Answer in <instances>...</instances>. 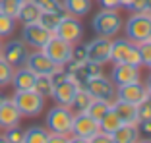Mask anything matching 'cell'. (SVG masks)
I'll return each instance as SVG.
<instances>
[{
	"instance_id": "1",
	"label": "cell",
	"mask_w": 151,
	"mask_h": 143,
	"mask_svg": "<svg viewBox=\"0 0 151 143\" xmlns=\"http://www.w3.org/2000/svg\"><path fill=\"white\" fill-rule=\"evenodd\" d=\"M111 60L114 64H130L134 68L142 66L138 45L128 39H116L111 43Z\"/></svg>"
},
{
	"instance_id": "2",
	"label": "cell",
	"mask_w": 151,
	"mask_h": 143,
	"mask_svg": "<svg viewBox=\"0 0 151 143\" xmlns=\"http://www.w3.org/2000/svg\"><path fill=\"white\" fill-rule=\"evenodd\" d=\"M72 122H74V112L70 110V107H62L56 104L47 112V120L45 126L50 134H62V135H70L72 132Z\"/></svg>"
},
{
	"instance_id": "3",
	"label": "cell",
	"mask_w": 151,
	"mask_h": 143,
	"mask_svg": "<svg viewBox=\"0 0 151 143\" xmlns=\"http://www.w3.org/2000/svg\"><path fill=\"white\" fill-rule=\"evenodd\" d=\"M126 39L139 45L151 39V18L149 14H132L124 23Z\"/></svg>"
},
{
	"instance_id": "4",
	"label": "cell",
	"mask_w": 151,
	"mask_h": 143,
	"mask_svg": "<svg viewBox=\"0 0 151 143\" xmlns=\"http://www.w3.org/2000/svg\"><path fill=\"white\" fill-rule=\"evenodd\" d=\"M12 101L16 103L18 110L22 112V116H39L45 108V97L39 95L37 91H16L12 97Z\"/></svg>"
},
{
	"instance_id": "5",
	"label": "cell",
	"mask_w": 151,
	"mask_h": 143,
	"mask_svg": "<svg viewBox=\"0 0 151 143\" xmlns=\"http://www.w3.org/2000/svg\"><path fill=\"white\" fill-rule=\"evenodd\" d=\"M91 25L99 37L111 39L112 35H116L122 29V18L118 16V10H101L99 14H95Z\"/></svg>"
},
{
	"instance_id": "6",
	"label": "cell",
	"mask_w": 151,
	"mask_h": 143,
	"mask_svg": "<svg viewBox=\"0 0 151 143\" xmlns=\"http://www.w3.org/2000/svg\"><path fill=\"white\" fill-rule=\"evenodd\" d=\"M41 50H43V52L47 54V56L56 64V66H64V64L70 62L72 45H70V43H66V41H62L60 37H56V35L50 37V39L47 41V45H45Z\"/></svg>"
},
{
	"instance_id": "7",
	"label": "cell",
	"mask_w": 151,
	"mask_h": 143,
	"mask_svg": "<svg viewBox=\"0 0 151 143\" xmlns=\"http://www.w3.org/2000/svg\"><path fill=\"white\" fill-rule=\"evenodd\" d=\"M52 35L60 37L62 41H66L70 45H78L81 41V37H83V25H81V21L78 18L66 16V18H62V21L58 23V27L54 29Z\"/></svg>"
},
{
	"instance_id": "8",
	"label": "cell",
	"mask_w": 151,
	"mask_h": 143,
	"mask_svg": "<svg viewBox=\"0 0 151 143\" xmlns=\"http://www.w3.org/2000/svg\"><path fill=\"white\" fill-rule=\"evenodd\" d=\"M0 56H2L12 68H19V66H25V60H27V56H29V49H27V45L23 41L12 39V41H8L6 45H2Z\"/></svg>"
},
{
	"instance_id": "9",
	"label": "cell",
	"mask_w": 151,
	"mask_h": 143,
	"mask_svg": "<svg viewBox=\"0 0 151 143\" xmlns=\"http://www.w3.org/2000/svg\"><path fill=\"white\" fill-rule=\"evenodd\" d=\"M83 87L93 95V99H105V101H111V103L116 99V85L112 83L111 77H105L103 74L89 79Z\"/></svg>"
},
{
	"instance_id": "10",
	"label": "cell",
	"mask_w": 151,
	"mask_h": 143,
	"mask_svg": "<svg viewBox=\"0 0 151 143\" xmlns=\"http://www.w3.org/2000/svg\"><path fill=\"white\" fill-rule=\"evenodd\" d=\"M97 132H99V122H95L87 112H76V114H74V122H72L70 135L87 139V141H89Z\"/></svg>"
},
{
	"instance_id": "11",
	"label": "cell",
	"mask_w": 151,
	"mask_h": 143,
	"mask_svg": "<svg viewBox=\"0 0 151 143\" xmlns=\"http://www.w3.org/2000/svg\"><path fill=\"white\" fill-rule=\"evenodd\" d=\"M50 37H52V33L47 31L39 21L25 23L23 29H22V41L27 46H33V49H43Z\"/></svg>"
},
{
	"instance_id": "12",
	"label": "cell",
	"mask_w": 151,
	"mask_h": 143,
	"mask_svg": "<svg viewBox=\"0 0 151 143\" xmlns=\"http://www.w3.org/2000/svg\"><path fill=\"white\" fill-rule=\"evenodd\" d=\"M111 43L112 41L109 37H95L93 41H89L85 45V50H87V60L95 64H105L111 60Z\"/></svg>"
},
{
	"instance_id": "13",
	"label": "cell",
	"mask_w": 151,
	"mask_h": 143,
	"mask_svg": "<svg viewBox=\"0 0 151 143\" xmlns=\"http://www.w3.org/2000/svg\"><path fill=\"white\" fill-rule=\"evenodd\" d=\"M147 95H149V91H147L145 83H142V81H132V83L118 85L116 87V99L126 101L130 104H136V107L145 101Z\"/></svg>"
},
{
	"instance_id": "14",
	"label": "cell",
	"mask_w": 151,
	"mask_h": 143,
	"mask_svg": "<svg viewBox=\"0 0 151 143\" xmlns=\"http://www.w3.org/2000/svg\"><path fill=\"white\" fill-rule=\"evenodd\" d=\"M25 66L29 68L35 76H50V74L58 68L41 49L29 52V56H27V60H25Z\"/></svg>"
},
{
	"instance_id": "15",
	"label": "cell",
	"mask_w": 151,
	"mask_h": 143,
	"mask_svg": "<svg viewBox=\"0 0 151 143\" xmlns=\"http://www.w3.org/2000/svg\"><path fill=\"white\" fill-rule=\"evenodd\" d=\"M78 89H80V85L76 83L74 79L68 77V79H64L62 83L54 85L52 95H50V97H52L58 104H62V107H72V101H74Z\"/></svg>"
},
{
	"instance_id": "16",
	"label": "cell",
	"mask_w": 151,
	"mask_h": 143,
	"mask_svg": "<svg viewBox=\"0 0 151 143\" xmlns=\"http://www.w3.org/2000/svg\"><path fill=\"white\" fill-rule=\"evenodd\" d=\"M111 79L116 87L132 83V81H139V68H134L130 64H114L111 72Z\"/></svg>"
},
{
	"instance_id": "17",
	"label": "cell",
	"mask_w": 151,
	"mask_h": 143,
	"mask_svg": "<svg viewBox=\"0 0 151 143\" xmlns=\"http://www.w3.org/2000/svg\"><path fill=\"white\" fill-rule=\"evenodd\" d=\"M22 120V112L18 110L16 103L12 99H4L0 103V128H12V126H19Z\"/></svg>"
},
{
	"instance_id": "18",
	"label": "cell",
	"mask_w": 151,
	"mask_h": 143,
	"mask_svg": "<svg viewBox=\"0 0 151 143\" xmlns=\"http://www.w3.org/2000/svg\"><path fill=\"white\" fill-rule=\"evenodd\" d=\"M37 76L33 74L27 66L14 68V76H12V85L16 91H31L35 87Z\"/></svg>"
},
{
	"instance_id": "19",
	"label": "cell",
	"mask_w": 151,
	"mask_h": 143,
	"mask_svg": "<svg viewBox=\"0 0 151 143\" xmlns=\"http://www.w3.org/2000/svg\"><path fill=\"white\" fill-rule=\"evenodd\" d=\"M111 108L114 110V114L118 116V120L122 124H138V112H136V104H130L126 101L114 99L111 104Z\"/></svg>"
},
{
	"instance_id": "20",
	"label": "cell",
	"mask_w": 151,
	"mask_h": 143,
	"mask_svg": "<svg viewBox=\"0 0 151 143\" xmlns=\"http://www.w3.org/2000/svg\"><path fill=\"white\" fill-rule=\"evenodd\" d=\"M139 139L138 124H120L118 130L112 134L114 143H136Z\"/></svg>"
},
{
	"instance_id": "21",
	"label": "cell",
	"mask_w": 151,
	"mask_h": 143,
	"mask_svg": "<svg viewBox=\"0 0 151 143\" xmlns=\"http://www.w3.org/2000/svg\"><path fill=\"white\" fill-rule=\"evenodd\" d=\"M41 12H43V10H41L33 0H27V2H22L19 12H18V18L16 19H19L23 25H25V23H35V21H39Z\"/></svg>"
},
{
	"instance_id": "22",
	"label": "cell",
	"mask_w": 151,
	"mask_h": 143,
	"mask_svg": "<svg viewBox=\"0 0 151 143\" xmlns=\"http://www.w3.org/2000/svg\"><path fill=\"white\" fill-rule=\"evenodd\" d=\"M91 6H93L91 0H62V8L66 10L68 16H74V18H81L89 14Z\"/></svg>"
},
{
	"instance_id": "23",
	"label": "cell",
	"mask_w": 151,
	"mask_h": 143,
	"mask_svg": "<svg viewBox=\"0 0 151 143\" xmlns=\"http://www.w3.org/2000/svg\"><path fill=\"white\" fill-rule=\"evenodd\" d=\"M68 14L66 10H54V12H41V18H39V23L47 29V31L54 33V29L58 27V23L62 21V18H66Z\"/></svg>"
},
{
	"instance_id": "24",
	"label": "cell",
	"mask_w": 151,
	"mask_h": 143,
	"mask_svg": "<svg viewBox=\"0 0 151 143\" xmlns=\"http://www.w3.org/2000/svg\"><path fill=\"white\" fill-rule=\"evenodd\" d=\"M111 104H112L111 101H105V99H93V101H91V104H89V108L85 112H87V114L93 118L95 122H101L103 116L111 110Z\"/></svg>"
},
{
	"instance_id": "25",
	"label": "cell",
	"mask_w": 151,
	"mask_h": 143,
	"mask_svg": "<svg viewBox=\"0 0 151 143\" xmlns=\"http://www.w3.org/2000/svg\"><path fill=\"white\" fill-rule=\"evenodd\" d=\"M50 132L43 126H31L25 130V137H23V143H47L49 141Z\"/></svg>"
},
{
	"instance_id": "26",
	"label": "cell",
	"mask_w": 151,
	"mask_h": 143,
	"mask_svg": "<svg viewBox=\"0 0 151 143\" xmlns=\"http://www.w3.org/2000/svg\"><path fill=\"white\" fill-rule=\"evenodd\" d=\"M91 101H93V95L89 93L85 87H80L74 101H72V108H76L78 112H85L89 108V104H91Z\"/></svg>"
},
{
	"instance_id": "27",
	"label": "cell",
	"mask_w": 151,
	"mask_h": 143,
	"mask_svg": "<svg viewBox=\"0 0 151 143\" xmlns=\"http://www.w3.org/2000/svg\"><path fill=\"white\" fill-rule=\"evenodd\" d=\"M120 124H122V122L118 120V116H116L114 110L111 108V110H109L107 114L103 116V120L99 122V130L105 132V134H111V135H112L116 130H118V126H120Z\"/></svg>"
},
{
	"instance_id": "28",
	"label": "cell",
	"mask_w": 151,
	"mask_h": 143,
	"mask_svg": "<svg viewBox=\"0 0 151 143\" xmlns=\"http://www.w3.org/2000/svg\"><path fill=\"white\" fill-rule=\"evenodd\" d=\"M52 89H54V85H52V81H50L49 76H37L33 91H37V93L43 95V97H50V95H52Z\"/></svg>"
},
{
	"instance_id": "29",
	"label": "cell",
	"mask_w": 151,
	"mask_h": 143,
	"mask_svg": "<svg viewBox=\"0 0 151 143\" xmlns=\"http://www.w3.org/2000/svg\"><path fill=\"white\" fill-rule=\"evenodd\" d=\"M16 29V18H10L6 14H0V39L10 37Z\"/></svg>"
},
{
	"instance_id": "30",
	"label": "cell",
	"mask_w": 151,
	"mask_h": 143,
	"mask_svg": "<svg viewBox=\"0 0 151 143\" xmlns=\"http://www.w3.org/2000/svg\"><path fill=\"white\" fill-rule=\"evenodd\" d=\"M19 6H22L19 0H0V14H6L10 18H18Z\"/></svg>"
},
{
	"instance_id": "31",
	"label": "cell",
	"mask_w": 151,
	"mask_h": 143,
	"mask_svg": "<svg viewBox=\"0 0 151 143\" xmlns=\"http://www.w3.org/2000/svg\"><path fill=\"white\" fill-rule=\"evenodd\" d=\"M12 76H14V68L0 56V87H6V85L12 83Z\"/></svg>"
},
{
	"instance_id": "32",
	"label": "cell",
	"mask_w": 151,
	"mask_h": 143,
	"mask_svg": "<svg viewBox=\"0 0 151 143\" xmlns=\"http://www.w3.org/2000/svg\"><path fill=\"white\" fill-rule=\"evenodd\" d=\"M23 137H25V130H22L19 126L6 128V132H4V139L8 143H23Z\"/></svg>"
},
{
	"instance_id": "33",
	"label": "cell",
	"mask_w": 151,
	"mask_h": 143,
	"mask_svg": "<svg viewBox=\"0 0 151 143\" xmlns=\"http://www.w3.org/2000/svg\"><path fill=\"white\" fill-rule=\"evenodd\" d=\"M136 112H138V122H151V101H149V97L136 107Z\"/></svg>"
},
{
	"instance_id": "34",
	"label": "cell",
	"mask_w": 151,
	"mask_h": 143,
	"mask_svg": "<svg viewBox=\"0 0 151 143\" xmlns=\"http://www.w3.org/2000/svg\"><path fill=\"white\" fill-rule=\"evenodd\" d=\"M128 10L132 14H151V0H132Z\"/></svg>"
},
{
	"instance_id": "35",
	"label": "cell",
	"mask_w": 151,
	"mask_h": 143,
	"mask_svg": "<svg viewBox=\"0 0 151 143\" xmlns=\"http://www.w3.org/2000/svg\"><path fill=\"white\" fill-rule=\"evenodd\" d=\"M87 60V50L85 45H72V54H70V62L74 64H81Z\"/></svg>"
},
{
	"instance_id": "36",
	"label": "cell",
	"mask_w": 151,
	"mask_h": 143,
	"mask_svg": "<svg viewBox=\"0 0 151 143\" xmlns=\"http://www.w3.org/2000/svg\"><path fill=\"white\" fill-rule=\"evenodd\" d=\"M139 56H142V66L151 68V39L145 41V43H139Z\"/></svg>"
},
{
	"instance_id": "37",
	"label": "cell",
	"mask_w": 151,
	"mask_h": 143,
	"mask_svg": "<svg viewBox=\"0 0 151 143\" xmlns=\"http://www.w3.org/2000/svg\"><path fill=\"white\" fill-rule=\"evenodd\" d=\"M43 12H54V10H62V2L60 0H33Z\"/></svg>"
},
{
	"instance_id": "38",
	"label": "cell",
	"mask_w": 151,
	"mask_h": 143,
	"mask_svg": "<svg viewBox=\"0 0 151 143\" xmlns=\"http://www.w3.org/2000/svg\"><path fill=\"white\" fill-rule=\"evenodd\" d=\"M89 143H114V141H112V135L111 134H105V132L99 130L93 137L89 139Z\"/></svg>"
},
{
	"instance_id": "39",
	"label": "cell",
	"mask_w": 151,
	"mask_h": 143,
	"mask_svg": "<svg viewBox=\"0 0 151 143\" xmlns=\"http://www.w3.org/2000/svg\"><path fill=\"white\" fill-rule=\"evenodd\" d=\"M99 4H101L103 10H118V8H122V6H120V0H99Z\"/></svg>"
},
{
	"instance_id": "40",
	"label": "cell",
	"mask_w": 151,
	"mask_h": 143,
	"mask_svg": "<svg viewBox=\"0 0 151 143\" xmlns=\"http://www.w3.org/2000/svg\"><path fill=\"white\" fill-rule=\"evenodd\" d=\"M138 132L139 135L151 139V122H138Z\"/></svg>"
},
{
	"instance_id": "41",
	"label": "cell",
	"mask_w": 151,
	"mask_h": 143,
	"mask_svg": "<svg viewBox=\"0 0 151 143\" xmlns=\"http://www.w3.org/2000/svg\"><path fill=\"white\" fill-rule=\"evenodd\" d=\"M70 141V135H62V134H50L49 141L47 143H68Z\"/></svg>"
},
{
	"instance_id": "42",
	"label": "cell",
	"mask_w": 151,
	"mask_h": 143,
	"mask_svg": "<svg viewBox=\"0 0 151 143\" xmlns=\"http://www.w3.org/2000/svg\"><path fill=\"white\" fill-rule=\"evenodd\" d=\"M68 143H89V141H87V139H81V137H74V135H72V137H70V141H68Z\"/></svg>"
},
{
	"instance_id": "43",
	"label": "cell",
	"mask_w": 151,
	"mask_h": 143,
	"mask_svg": "<svg viewBox=\"0 0 151 143\" xmlns=\"http://www.w3.org/2000/svg\"><path fill=\"white\" fill-rule=\"evenodd\" d=\"M145 87H147V91L151 93V74L147 76V81H145Z\"/></svg>"
},
{
	"instance_id": "44",
	"label": "cell",
	"mask_w": 151,
	"mask_h": 143,
	"mask_svg": "<svg viewBox=\"0 0 151 143\" xmlns=\"http://www.w3.org/2000/svg\"><path fill=\"white\" fill-rule=\"evenodd\" d=\"M130 2H132V0H120V6H122V8H128Z\"/></svg>"
},
{
	"instance_id": "45",
	"label": "cell",
	"mask_w": 151,
	"mask_h": 143,
	"mask_svg": "<svg viewBox=\"0 0 151 143\" xmlns=\"http://www.w3.org/2000/svg\"><path fill=\"white\" fill-rule=\"evenodd\" d=\"M136 143H151V139L149 137H143V139H138Z\"/></svg>"
},
{
	"instance_id": "46",
	"label": "cell",
	"mask_w": 151,
	"mask_h": 143,
	"mask_svg": "<svg viewBox=\"0 0 151 143\" xmlns=\"http://www.w3.org/2000/svg\"><path fill=\"white\" fill-rule=\"evenodd\" d=\"M0 143H8V141L4 139V135H0Z\"/></svg>"
},
{
	"instance_id": "47",
	"label": "cell",
	"mask_w": 151,
	"mask_h": 143,
	"mask_svg": "<svg viewBox=\"0 0 151 143\" xmlns=\"http://www.w3.org/2000/svg\"><path fill=\"white\" fill-rule=\"evenodd\" d=\"M4 99H6V97H4V95H2V91H0V103H2V101H4Z\"/></svg>"
},
{
	"instance_id": "48",
	"label": "cell",
	"mask_w": 151,
	"mask_h": 143,
	"mask_svg": "<svg viewBox=\"0 0 151 143\" xmlns=\"http://www.w3.org/2000/svg\"><path fill=\"white\" fill-rule=\"evenodd\" d=\"M0 52H2V41H0Z\"/></svg>"
},
{
	"instance_id": "49",
	"label": "cell",
	"mask_w": 151,
	"mask_h": 143,
	"mask_svg": "<svg viewBox=\"0 0 151 143\" xmlns=\"http://www.w3.org/2000/svg\"><path fill=\"white\" fill-rule=\"evenodd\" d=\"M147 97H149V101H151V93H149V95H147Z\"/></svg>"
},
{
	"instance_id": "50",
	"label": "cell",
	"mask_w": 151,
	"mask_h": 143,
	"mask_svg": "<svg viewBox=\"0 0 151 143\" xmlns=\"http://www.w3.org/2000/svg\"><path fill=\"white\" fill-rule=\"evenodd\" d=\"M149 18H151V14H149Z\"/></svg>"
}]
</instances>
